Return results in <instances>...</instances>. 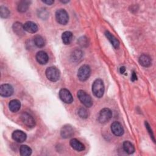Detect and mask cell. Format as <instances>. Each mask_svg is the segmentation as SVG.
<instances>
[{"mask_svg":"<svg viewBox=\"0 0 156 156\" xmlns=\"http://www.w3.org/2000/svg\"><path fill=\"white\" fill-rule=\"evenodd\" d=\"M92 91L94 95L98 98L103 96L104 93V85L101 79H98L94 81L92 85Z\"/></svg>","mask_w":156,"mask_h":156,"instance_id":"cell-1","label":"cell"},{"mask_svg":"<svg viewBox=\"0 0 156 156\" xmlns=\"http://www.w3.org/2000/svg\"><path fill=\"white\" fill-rule=\"evenodd\" d=\"M78 99L86 107H91L93 105V101L91 96L88 94L85 91L80 90L78 91L77 94Z\"/></svg>","mask_w":156,"mask_h":156,"instance_id":"cell-2","label":"cell"},{"mask_svg":"<svg viewBox=\"0 0 156 156\" xmlns=\"http://www.w3.org/2000/svg\"><path fill=\"white\" fill-rule=\"evenodd\" d=\"M45 73L48 79L51 82H56L60 78V71L54 66L48 67L46 69Z\"/></svg>","mask_w":156,"mask_h":156,"instance_id":"cell-3","label":"cell"},{"mask_svg":"<svg viewBox=\"0 0 156 156\" xmlns=\"http://www.w3.org/2000/svg\"><path fill=\"white\" fill-rule=\"evenodd\" d=\"M91 74V69L87 65L81 66L77 72V77L80 81H85L90 77Z\"/></svg>","mask_w":156,"mask_h":156,"instance_id":"cell-4","label":"cell"},{"mask_svg":"<svg viewBox=\"0 0 156 156\" xmlns=\"http://www.w3.org/2000/svg\"><path fill=\"white\" fill-rule=\"evenodd\" d=\"M55 18L57 21L63 25H65L68 23L69 20V16L67 12L63 9H60L56 11L55 12Z\"/></svg>","mask_w":156,"mask_h":156,"instance_id":"cell-5","label":"cell"},{"mask_svg":"<svg viewBox=\"0 0 156 156\" xmlns=\"http://www.w3.org/2000/svg\"><path fill=\"white\" fill-rule=\"evenodd\" d=\"M112 111L108 108H104L102 109L98 116V121L102 124L106 123L112 118Z\"/></svg>","mask_w":156,"mask_h":156,"instance_id":"cell-6","label":"cell"},{"mask_svg":"<svg viewBox=\"0 0 156 156\" xmlns=\"http://www.w3.org/2000/svg\"><path fill=\"white\" fill-rule=\"evenodd\" d=\"M20 118L22 122L29 127H33L35 125V121L34 118L30 114L27 112H23L21 115Z\"/></svg>","mask_w":156,"mask_h":156,"instance_id":"cell-7","label":"cell"},{"mask_svg":"<svg viewBox=\"0 0 156 156\" xmlns=\"http://www.w3.org/2000/svg\"><path fill=\"white\" fill-rule=\"evenodd\" d=\"M59 97L61 100L66 104H71L73 98L71 93L66 88H62L59 91Z\"/></svg>","mask_w":156,"mask_h":156,"instance_id":"cell-8","label":"cell"},{"mask_svg":"<svg viewBox=\"0 0 156 156\" xmlns=\"http://www.w3.org/2000/svg\"><path fill=\"white\" fill-rule=\"evenodd\" d=\"M13 93V88L10 85L7 83L2 84L0 87V94L3 97L10 96Z\"/></svg>","mask_w":156,"mask_h":156,"instance_id":"cell-9","label":"cell"},{"mask_svg":"<svg viewBox=\"0 0 156 156\" xmlns=\"http://www.w3.org/2000/svg\"><path fill=\"white\" fill-rule=\"evenodd\" d=\"M60 134L63 138H70L74 135V129L73 127L69 124L65 125L62 127Z\"/></svg>","mask_w":156,"mask_h":156,"instance_id":"cell-10","label":"cell"},{"mask_svg":"<svg viewBox=\"0 0 156 156\" xmlns=\"http://www.w3.org/2000/svg\"><path fill=\"white\" fill-rule=\"evenodd\" d=\"M111 130L116 136H121L124 133V129L122 125L118 121H114L112 124Z\"/></svg>","mask_w":156,"mask_h":156,"instance_id":"cell-11","label":"cell"},{"mask_svg":"<svg viewBox=\"0 0 156 156\" xmlns=\"http://www.w3.org/2000/svg\"><path fill=\"white\" fill-rule=\"evenodd\" d=\"M12 138L14 141L18 142V143H23L24 142L27 138L26 134L20 130H15L12 135Z\"/></svg>","mask_w":156,"mask_h":156,"instance_id":"cell-12","label":"cell"},{"mask_svg":"<svg viewBox=\"0 0 156 156\" xmlns=\"http://www.w3.org/2000/svg\"><path fill=\"white\" fill-rule=\"evenodd\" d=\"M35 58L37 62L41 65L46 64L49 60V57L48 54L43 51L38 52L36 54Z\"/></svg>","mask_w":156,"mask_h":156,"instance_id":"cell-13","label":"cell"},{"mask_svg":"<svg viewBox=\"0 0 156 156\" xmlns=\"http://www.w3.org/2000/svg\"><path fill=\"white\" fill-rule=\"evenodd\" d=\"M23 27L24 30L29 33H35L38 30L37 25L32 21H27L23 24Z\"/></svg>","mask_w":156,"mask_h":156,"instance_id":"cell-14","label":"cell"},{"mask_svg":"<svg viewBox=\"0 0 156 156\" xmlns=\"http://www.w3.org/2000/svg\"><path fill=\"white\" fill-rule=\"evenodd\" d=\"M105 35L107 38V39L109 40V41L111 43V44L114 47V48L117 49V48H119V41L113 35H112L108 31H105Z\"/></svg>","mask_w":156,"mask_h":156,"instance_id":"cell-15","label":"cell"},{"mask_svg":"<svg viewBox=\"0 0 156 156\" xmlns=\"http://www.w3.org/2000/svg\"><path fill=\"white\" fill-rule=\"evenodd\" d=\"M13 32L18 36H23L25 34V30L24 29L23 25L19 22H16L13 24Z\"/></svg>","mask_w":156,"mask_h":156,"instance_id":"cell-16","label":"cell"},{"mask_svg":"<svg viewBox=\"0 0 156 156\" xmlns=\"http://www.w3.org/2000/svg\"><path fill=\"white\" fill-rule=\"evenodd\" d=\"M71 146L77 151H82L85 149V146L76 138H73L70 140Z\"/></svg>","mask_w":156,"mask_h":156,"instance_id":"cell-17","label":"cell"},{"mask_svg":"<svg viewBox=\"0 0 156 156\" xmlns=\"http://www.w3.org/2000/svg\"><path fill=\"white\" fill-rule=\"evenodd\" d=\"M21 107V103L20 101L17 99H13L10 101L9 104V110L13 113L17 112Z\"/></svg>","mask_w":156,"mask_h":156,"instance_id":"cell-18","label":"cell"},{"mask_svg":"<svg viewBox=\"0 0 156 156\" xmlns=\"http://www.w3.org/2000/svg\"><path fill=\"white\" fill-rule=\"evenodd\" d=\"M139 63L144 67H149L151 65V57L147 54H142L139 57Z\"/></svg>","mask_w":156,"mask_h":156,"instance_id":"cell-19","label":"cell"},{"mask_svg":"<svg viewBox=\"0 0 156 156\" xmlns=\"http://www.w3.org/2000/svg\"><path fill=\"white\" fill-rule=\"evenodd\" d=\"M62 41L65 44H69L71 43L73 39V34L70 31H65L62 35Z\"/></svg>","mask_w":156,"mask_h":156,"instance_id":"cell-20","label":"cell"},{"mask_svg":"<svg viewBox=\"0 0 156 156\" xmlns=\"http://www.w3.org/2000/svg\"><path fill=\"white\" fill-rule=\"evenodd\" d=\"M123 149L124 151L128 154H132L135 151V147L133 144H132L130 141H126L123 143L122 144Z\"/></svg>","mask_w":156,"mask_h":156,"instance_id":"cell-21","label":"cell"},{"mask_svg":"<svg viewBox=\"0 0 156 156\" xmlns=\"http://www.w3.org/2000/svg\"><path fill=\"white\" fill-rule=\"evenodd\" d=\"M34 43L38 48H42L45 45V40L41 35H36L34 38Z\"/></svg>","mask_w":156,"mask_h":156,"instance_id":"cell-22","label":"cell"},{"mask_svg":"<svg viewBox=\"0 0 156 156\" xmlns=\"http://www.w3.org/2000/svg\"><path fill=\"white\" fill-rule=\"evenodd\" d=\"M20 152L22 156H29L32 154V149L27 145H22L20 148Z\"/></svg>","mask_w":156,"mask_h":156,"instance_id":"cell-23","label":"cell"},{"mask_svg":"<svg viewBox=\"0 0 156 156\" xmlns=\"http://www.w3.org/2000/svg\"><path fill=\"white\" fill-rule=\"evenodd\" d=\"M29 6V2L27 1H20L18 5V10L20 12H25L27 11Z\"/></svg>","mask_w":156,"mask_h":156,"instance_id":"cell-24","label":"cell"},{"mask_svg":"<svg viewBox=\"0 0 156 156\" xmlns=\"http://www.w3.org/2000/svg\"><path fill=\"white\" fill-rule=\"evenodd\" d=\"M0 15L2 18H7L10 15L9 10L6 7L1 5L0 7Z\"/></svg>","mask_w":156,"mask_h":156,"instance_id":"cell-25","label":"cell"},{"mask_svg":"<svg viewBox=\"0 0 156 156\" xmlns=\"http://www.w3.org/2000/svg\"><path fill=\"white\" fill-rule=\"evenodd\" d=\"M78 115L80 118L85 119L88 116V112L86 108L83 107H81L78 110Z\"/></svg>","mask_w":156,"mask_h":156,"instance_id":"cell-26","label":"cell"},{"mask_svg":"<svg viewBox=\"0 0 156 156\" xmlns=\"http://www.w3.org/2000/svg\"><path fill=\"white\" fill-rule=\"evenodd\" d=\"M49 16V13L46 9H41L38 10V16L42 19H46Z\"/></svg>","mask_w":156,"mask_h":156,"instance_id":"cell-27","label":"cell"},{"mask_svg":"<svg viewBox=\"0 0 156 156\" xmlns=\"http://www.w3.org/2000/svg\"><path fill=\"white\" fill-rule=\"evenodd\" d=\"M78 43H79V45H80L82 47L87 46L88 45V40H87V38L85 36H83V37H80L79 39Z\"/></svg>","mask_w":156,"mask_h":156,"instance_id":"cell-28","label":"cell"},{"mask_svg":"<svg viewBox=\"0 0 156 156\" xmlns=\"http://www.w3.org/2000/svg\"><path fill=\"white\" fill-rule=\"evenodd\" d=\"M145 125H146V129H147V131H148V132H149V135H150L151 137L152 138V140H153L154 142H155L154 136V134H153L152 130V129H151V127H150L149 124L146 121V122H145Z\"/></svg>","mask_w":156,"mask_h":156,"instance_id":"cell-29","label":"cell"},{"mask_svg":"<svg viewBox=\"0 0 156 156\" xmlns=\"http://www.w3.org/2000/svg\"><path fill=\"white\" fill-rule=\"evenodd\" d=\"M137 79V76L136 75V73L135 71H132V76H131V80L132 81H135Z\"/></svg>","mask_w":156,"mask_h":156,"instance_id":"cell-30","label":"cell"},{"mask_svg":"<svg viewBox=\"0 0 156 156\" xmlns=\"http://www.w3.org/2000/svg\"><path fill=\"white\" fill-rule=\"evenodd\" d=\"M42 2H44V3H45V4H47L48 5H51V4H52L54 2V1H52V0L42 1Z\"/></svg>","mask_w":156,"mask_h":156,"instance_id":"cell-31","label":"cell"},{"mask_svg":"<svg viewBox=\"0 0 156 156\" xmlns=\"http://www.w3.org/2000/svg\"><path fill=\"white\" fill-rule=\"evenodd\" d=\"M119 71H120V73L121 74H123L125 73L126 71V68L124 66H121L119 69Z\"/></svg>","mask_w":156,"mask_h":156,"instance_id":"cell-32","label":"cell"},{"mask_svg":"<svg viewBox=\"0 0 156 156\" xmlns=\"http://www.w3.org/2000/svg\"><path fill=\"white\" fill-rule=\"evenodd\" d=\"M60 2L62 3H67L69 2V1H60Z\"/></svg>","mask_w":156,"mask_h":156,"instance_id":"cell-33","label":"cell"}]
</instances>
